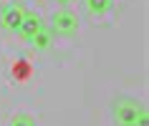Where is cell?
Instances as JSON below:
<instances>
[{"label": "cell", "mask_w": 149, "mask_h": 126, "mask_svg": "<svg viewBox=\"0 0 149 126\" xmlns=\"http://www.w3.org/2000/svg\"><path fill=\"white\" fill-rule=\"evenodd\" d=\"M111 118L116 126H149L147 106L132 96H116L111 101Z\"/></svg>", "instance_id": "cell-1"}, {"label": "cell", "mask_w": 149, "mask_h": 126, "mask_svg": "<svg viewBox=\"0 0 149 126\" xmlns=\"http://www.w3.org/2000/svg\"><path fill=\"white\" fill-rule=\"evenodd\" d=\"M53 35H61V38H71V35H76L79 33V15L68 8H61L56 10L53 15H51V25H48Z\"/></svg>", "instance_id": "cell-2"}, {"label": "cell", "mask_w": 149, "mask_h": 126, "mask_svg": "<svg viewBox=\"0 0 149 126\" xmlns=\"http://www.w3.org/2000/svg\"><path fill=\"white\" fill-rule=\"evenodd\" d=\"M23 15H25V5L18 3V0H13L8 5H3V10H0V25H3L5 30L15 33L18 25H20V20H23Z\"/></svg>", "instance_id": "cell-3"}, {"label": "cell", "mask_w": 149, "mask_h": 126, "mask_svg": "<svg viewBox=\"0 0 149 126\" xmlns=\"http://www.w3.org/2000/svg\"><path fill=\"white\" fill-rule=\"evenodd\" d=\"M40 28H43V18L36 15V13H28V10H25L23 20H20V25H18V33H20V38H23L25 43H31Z\"/></svg>", "instance_id": "cell-4"}, {"label": "cell", "mask_w": 149, "mask_h": 126, "mask_svg": "<svg viewBox=\"0 0 149 126\" xmlns=\"http://www.w3.org/2000/svg\"><path fill=\"white\" fill-rule=\"evenodd\" d=\"M84 5H86V13L91 18H106L114 10L116 0H84Z\"/></svg>", "instance_id": "cell-5"}, {"label": "cell", "mask_w": 149, "mask_h": 126, "mask_svg": "<svg viewBox=\"0 0 149 126\" xmlns=\"http://www.w3.org/2000/svg\"><path fill=\"white\" fill-rule=\"evenodd\" d=\"M53 40H56V35H53V30L48 28V25H43L38 33H36V38L31 40V46L38 51V53H46V51H51L53 48Z\"/></svg>", "instance_id": "cell-6"}, {"label": "cell", "mask_w": 149, "mask_h": 126, "mask_svg": "<svg viewBox=\"0 0 149 126\" xmlns=\"http://www.w3.org/2000/svg\"><path fill=\"white\" fill-rule=\"evenodd\" d=\"M8 126H38V124H36V118H33L31 114H23V111H20V114H13V116H10Z\"/></svg>", "instance_id": "cell-7"}, {"label": "cell", "mask_w": 149, "mask_h": 126, "mask_svg": "<svg viewBox=\"0 0 149 126\" xmlns=\"http://www.w3.org/2000/svg\"><path fill=\"white\" fill-rule=\"evenodd\" d=\"M28 73H31L28 61H15L13 63V76H15V78H28Z\"/></svg>", "instance_id": "cell-8"}, {"label": "cell", "mask_w": 149, "mask_h": 126, "mask_svg": "<svg viewBox=\"0 0 149 126\" xmlns=\"http://www.w3.org/2000/svg\"><path fill=\"white\" fill-rule=\"evenodd\" d=\"M58 3H63V5H68V3H73V0H58Z\"/></svg>", "instance_id": "cell-9"}]
</instances>
